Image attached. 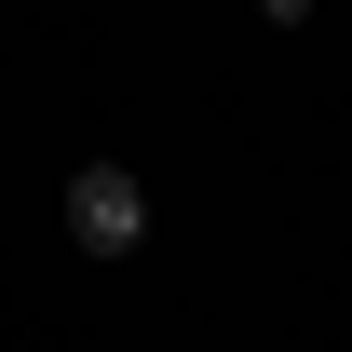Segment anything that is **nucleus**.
<instances>
[{
  "instance_id": "nucleus-1",
  "label": "nucleus",
  "mask_w": 352,
  "mask_h": 352,
  "mask_svg": "<svg viewBox=\"0 0 352 352\" xmlns=\"http://www.w3.org/2000/svg\"><path fill=\"white\" fill-rule=\"evenodd\" d=\"M68 244H82V258H135V244H149V176L135 163H82L68 176Z\"/></svg>"
}]
</instances>
